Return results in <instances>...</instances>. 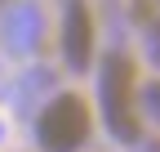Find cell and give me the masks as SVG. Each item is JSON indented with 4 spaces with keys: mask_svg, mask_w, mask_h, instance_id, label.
I'll return each mask as SVG.
<instances>
[{
    "mask_svg": "<svg viewBox=\"0 0 160 152\" xmlns=\"http://www.w3.org/2000/svg\"><path fill=\"white\" fill-rule=\"evenodd\" d=\"M102 117H107V130L120 139V143H138L142 130H138V76H133V58L129 54H107L102 63Z\"/></svg>",
    "mask_w": 160,
    "mask_h": 152,
    "instance_id": "6da1fadb",
    "label": "cell"
},
{
    "mask_svg": "<svg viewBox=\"0 0 160 152\" xmlns=\"http://www.w3.org/2000/svg\"><path fill=\"white\" fill-rule=\"evenodd\" d=\"M36 139L45 152H76L89 139V103L80 94H58V99L40 112Z\"/></svg>",
    "mask_w": 160,
    "mask_h": 152,
    "instance_id": "7a4b0ae2",
    "label": "cell"
},
{
    "mask_svg": "<svg viewBox=\"0 0 160 152\" xmlns=\"http://www.w3.org/2000/svg\"><path fill=\"white\" fill-rule=\"evenodd\" d=\"M62 54L76 72H85L93 58V18L85 0H67V18H62Z\"/></svg>",
    "mask_w": 160,
    "mask_h": 152,
    "instance_id": "3957f363",
    "label": "cell"
},
{
    "mask_svg": "<svg viewBox=\"0 0 160 152\" xmlns=\"http://www.w3.org/2000/svg\"><path fill=\"white\" fill-rule=\"evenodd\" d=\"M151 58L160 63V27H156V36H151Z\"/></svg>",
    "mask_w": 160,
    "mask_h": 152,
    "instance_id": "277c9868",
    "label": "cell"
},
{
    "mask_svg": "<svg viewBox=\"0 0 160 152\" xmlns=\"http://www.w3.org/2000/svg\"><path fill=\"white\" fill-rule=\"evenodd\" d=\"M147 103H151V107H160V85H151V90H147Z\"/></svg>",
    "mask_w": 160,
    "mask_h": 152,
    "instance_id": "5b68a950",
    "label": "cell"
},
{
    "mask_svg": "<svg viewBox=\"0 0 160 152\" xmlns=\"http://www.w3.org/2000/svg\"><path fill=\"white\" fill-rule=\"evenodd\" d=\"M147 152H160V139H151V143H147Z\"/></svg>",
    "mask_w": 160,
    "mask_h": 152,
    "instance_id": "8992f818",
    "label": "cell"
}]
</instances>
